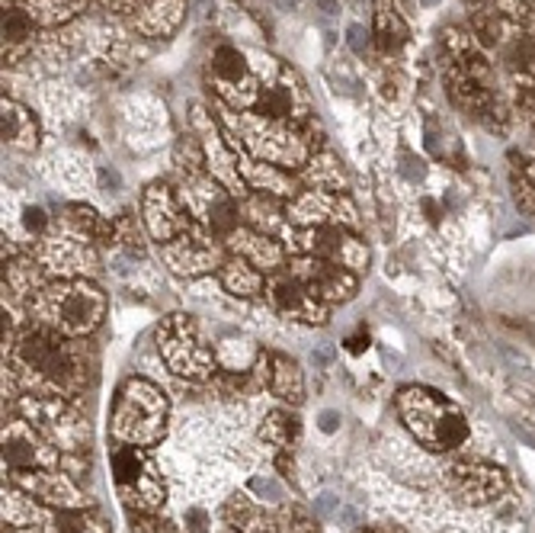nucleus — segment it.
I'll return each mask as SVG.
<instances>
[{"instance_id": "b1692460", "label": "nucleus", "mask_w": 535, "mask_h": 533, "mask_svg": "<svg viewBox=\"0 0 535 533\" xmlns=\"http://www.w3.org/2000/svg\"><path fill=\"white\" fill-rule=\"evenodd\" d=\"M318 508L324 511V514H327V511H334V495H321Z\"/></svg>"}, {"instance_id": "a211bd4d", "label": "nucleus", "mask_w": 535, "mask_h": 533, "mask_svg": "<svg viewBox=\"0 0 535 533\" xmlns=\"http://www.w3.org/2000/svg\"><path fill=\"white\" fill-rule=\"evenodd\" d=\"M183 521H186V527H190L193 533H205V530H209V514H205L202 508H190L183 514Z\"/></svg>"}, {"instance_id": "dca6fc26", "label": "nucleus", "mask_w": 535, "mask_h": 533, "mask_svg": "<svg viewBox=\"0 0 535 533\" xmlns=\"http://www.w3.org/2000/svg\"><path fill=\"white\" fill-rule=\"evenodd\" d=\"M215 71H221V74H228L231 81H237V77H244V59L235 49H221L215 55Z\"/></svg>"}, {"instance_id": "7ed1b4c3", "label": "nucleus", "mask_w": 535, "mask_h": 533, "mask_svg": "<svg viewBox=\"0 0 535 533\" xmlns=\"http://www.w3.org/2000/svg\"><path fill=\"white\" fill-rule=\"evenodd\" d=\"M45 318L61 331H90L103 315V296L90 286H65L45 296Z\"/></svg>"}, {"instance_id": "423d86ee", "label": "nucleus", "mask_w": 535, "mask_h": 533, "mask_svg": "<svg viewBox=\"0 0 535 533\" xmlns=\"http://www.w3.org/2000/svg\"><path fill=\"white\" fill-rule=\"evenodd\" d=\"M4 459H7L10 469H29V466H49L58 457L29 427L10 424L7 431H4Z\"/></svg>"}, {"instance_id": "9d476101", "label": "nucleus", "mask_w": 535, "mask_h": 533, "mask_svg": "<svg viewBox=\"0 0 535 533\" xmlns=\"http://www.w3.org/2000/svg\"><path fill=\"white\" fill-rule=\"evenodd\" d=\"M273 392L279 398H301V376L295 370V364H289L285 357H276L273 360Z\"/></svg>"}, {"instance_id": "5701e85b", "label": "nucleus", "mask_w": 535, "mask_h": 533, "mask_svg": "<svg viewBox=\"0 0 535 533\" xmlns=\"http://www.w3.org/2000/svg\"><path fill=\"white\" fill-rule=\"evenodd\" d=\"M513 431H516L519 434V437H523V441H526L529 443V447H535V431H532V427H526V424H513Z\"/></svg>"}, {"instance_id": "f8f14e48", "label": "nucleus", "mask_w": 535, "mask_h": 533, "mask_svg": "<svg viewBox=\"0 0 535 533\" xmlns=\"http://www.w3.org/2000/svg\"><path fill=\"white\" fill-rule=\"evenodd\" d=\"M299 418L295 415H283V412H279V415H273L267 421V437L273 443H279V447H285V443H292L295 437H299Z\"/></svg>"}, {"instance_id": "4be33fe9", "label": "nucleus", "mask_w": 535, "mask_h": 533, "mask_svg": "<svg viewBox=\"0 0 535 533\" xmlns=\"http://www.w3.org/2000/svg\"><path fill=\"white\" fill-rule=\"evenodd\" d=\"M350 45H353V51H366V35H362V29L360 26H350Z\"/></svg>"}, {"instance_id": "2eb2a0df", "label": "nucleus", "mask_w": 535, "mask_h": 533, "mask_svg": "<svg viewBox=\"0 0 535 533\" xmlns=\"http://www.w3.org/2000/svg\"><path fill=\"white\" fill-rule=\"evenodd\" d=\"M378 43L385 45V49H394V45H401L404 43V26L401 20L388 17V13H382V20H378Z\"/></svg>"}, {"instance_id": "412c9836", "label": "nucleus", "mask_w": 535, "mask_h": 533, "mask_svg": "<svg viewBox=\"0 0 535 533\" xmlns=\"http://www.w3.org/2000/svg\"><path fill=\"white\" fill-rule=\"evenodd\" d=\"M337 427H340V415H337V412H324V415H321V431L334 434Z\"/></svg>"}, {"instance_id": "39448f33", "label": "nucleus", "mask_w": 535, "mask_h": 533, "mask_svg": "<svg viewBox=\"0 0 535 533\" xmlns=\"http://www.w3.org/2000/svg\"><path fill=\"white\" fill-rule=\"evenodd\" d=\"M452 473V489L459 491L461 498L475 501H491L497 495L507 491V475L500 469H493V466H485V463H459L449 469Z\"/></svg>"}, {"instance_id": "a878e982", "label": "nucleus", "mask_w": 535, "mask_h": 533, "mask_svg": "<svg viewBox=\"0 0 535 533\" xmlns=\"http://www.w3.org/2000/svg\"><path fill=\"white\" fill-rule=\"evenodd\" d=\"M372 533H382V530H372Z\"/></svg>"}, {"instance_id": "4468645a", "label": "nucleus", "mask_w": 535, "mask_h": 533, "mask_svg": "<svg viewBox=\"0 0 535 533\" xmlns=\"http://www.w3.org/2000/svg\"><path fill=\"white\" fill-rule=\"evenodd\" d=\"M535 61V49L529 39H523V35H516L510 45H507V65L510 68H529Z\"/></svg>"}, {"instance_id": "0eeeda50", "label": "nucleus", "mask_w": 535, "mask_h": 533, "mask_svg": "<svg viewBox=\"0 0 535 533\" xmlns=\"http://www.w3.org/2000/svg\"><path fill=\"white\" fill-rule=\"evenodd\" d=\"M19 357H23L26 366L45 372L51 380H71V372H74V364L65 354V348L49 338H39V334H33V338H26L19 344Z\"/></svg>"}, {"instance_id": "393cba45", "label": "nucleus", "mask_w": 535, "mask_h": 533, "mask_svg": "<svg viewBox=\"0 0 535 533\" xmlns=\"http://www.w3.org/2000/svg\"><path fill=\"white\" fill-rule=\"evenodd\" d=\"M366 344H368V341H362V338H353V341H350V350H353V354H360V350L366 348Z\"/></svg>"}, {"instance_id": "ddd939ff", "label": "nucleus", "mask_w": 535, "mask_h": 533, "mask_svg": "<svg viewBox=\"0 0 535 533\" xmlns=\"http://www.w3.org/2000/svg\"><path fill=\"white\" fill-rule=\"evenodd\" d=\"M26 35H29V20L23 17V10H17V7L4 10V43L19 45V43H26Z\"/></svg>"}, {"instance_id": "6ab92c4d", "label": "nucleus", "mask_w": 535, "mask_h": 533, "mask_svg": "<svg viewBox=\"0 0 535 533\" xmlns=\"http://www.w3.org/2000/svg\"><path fill=\"white\" fill-rule=\"evenodd\" d=\"M26 229H29V231H43L45 229V222H49V219H45V212L43 209H39V206H29V209H26Z\"/></svg>"}, {"instance_id": "6e6552de", "label": "nucleus", "mask_w": 535, "mask_h": 533, "mask_svg": "<svg viewBox=\"0 0 535 533\" xmlns=\"http://www.w3.org/2000/svg\"><path fill=\"white\" fill-rule=\"evenodd\" d=\"M311 289H318L321 296H350L353 277L343 273L340 267H330V263H311L308 270Z\"/></svg>"}, {"instance_id": "9b49d317", "label": "nucleus", "mask_w": 535, "mask_h": 533, "mask_svg": "<svg viewBox=\"0 0 535 533\" xmlns=\"http://www.w3.org/2000/svg\"><path fill=\"white\" fill-rule=\"evenodd\" d=\"M23 485L29 491H35V495H39V498H45V501H71V498H74L71 485H67L65 479H58V475H51V473L33 475V479H26Z\"/></svg>"}, {"instance_id": "1a4fd4ad", "label": "nucleus", "mask_w": 535, "mask_h": 533, "mask_svg": "<svg viewBox=\"0 0 535 533\" xmlns=\"http://www.w3.org/2000/svg\"><path fill=\"white\" fill-rule=\"evenodd\" d=\"M269 296H273V302H276L279 312L295 315V318H308V315H311L308 293H305L299 283H292V279H279Z\"/></svg>"}, {"instance_id": "aec40b11", "label": "nucleus", "mask_w": 535, "mask_h": 533, "mask_svg": "<svg viewBox=\"0 0 535 533\" xmlns=\"http://www.w3.org/2000/svg\"><path fill=\"white\" fill-rule=\"evenodd\" d=\"M251 485H253V489H257V491H263V495H269V498H273V501L283 498V489H279V485L273 482V479H253Z\"/></svg>"}, {"instance_id": "f03ea898", "label": "nucleus", "mask_w": 535, "mask_h": 533, "mask_svg": "<svg viewBox=\"0 0 535 533\" xmlns=\"http://www.w3.org/2000/svg\"><path fill=\"white\" fill-rule=\"evenodd\" d=\"M164 396H160L151 382L132 380L122 389L116 408V434L128 443H154L160 437V427H164Z\"/></svg>"}, {"instance_id": "f3484780", "label": "nucleus", "mask_w": 535, "mask_h": 533, "mask_svg": "<svg viewBox=\"0 0 535 533\" xmlns=\"http://www.w3.org/2000/svg\"><path fill=\"white\" fill-rule=\"evenodd\" d=\"M237 225V216H235V206L228 203V200H221V203L215 206V209H212V229L215 231H221V235H225V231H231Z\"/></svg>"}, {"instance_id": "f257e3e1", "label": "nucleus", "mask_w": 535, "mask_h": 533, "mask_svg": "<svg viewBox=\"0 0 535 533\" xmlns=\"http://www.w3.org/2000/svg\"><path fill=\"white\" fill-rule=\"evenodd\" d=\"M401 412L407 418L410 431L430 450H455L469 437V421L459 408L449 405L446 398L427 389H404Z\"/></svg>"}, {"instance_id": "bb28decb", "label": "nucleus", "mask_w": 535, "mask_h": 533, "mask_svg": "<svg viewBox=\"0 0 535 533\" xmlns=\"http://www.w3.org/2000/svg\"><path fill=\"white\" fill-rule=\"evenodd\" d=\"M427 4H430V0H427Z\"/></svg>"}, {"instance_id": "20e7f679", "label": "nucleus", "mask_w": 535, "mask_h": 533, "mask_svg": "<svg viewBox=\"0 0 535 533\" xmlns=\"http://www.w3.org/2000/svg\"><path fill=\"white\" fill-rule=\"evenodd\" d=\"M112 473H116L119 491L128 501H135L138 508H154L160 501V482L154 475V466L148 463V457L138 447L119 450L116 459H112Z\"/></svg>"}]
</instances>
